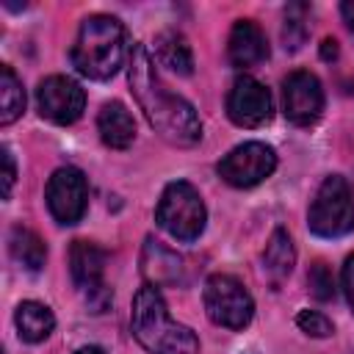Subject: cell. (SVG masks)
Returning a JSON list of instances; mask_svg holds the SVG:
<instances>
[{
    "instance_id": "26",
    "label": "cell",
    "mask_w": 354,
    "mask_h": 354,
    "mask_svg": "<svg viewBox=\"0 0 354 354\" xmlns=\"http://www.w3.org/2000/svg\"><path fill=\"white\" fill-rule=\"evenodd\" d=\"M337 53H340V50H337V41H335V39H324V41H321V58H324V61H335Z\"/></svg>"
},
{
    "instance_id": "4",
    "label": "cell",
    "mask_w": 354,
    "mask_h": 354,
    "mask_svg": "<svg viewBox=\"0 0 354 354\" xmlns=\"http://www.w3.org/2000/svg\"><path fill=\"white\" fill-rule=\"evenodd\" d=\"M155 218L171 238L188 243V241H196L202 235L205 221H207V210H205L199 191L191 183L177 180V183H169L163 188Z\"/></svg>"
},
{
    "instance_id": "27",
    "label": "cell",
    "mask_w": 354,
    "mask_h": 354,
    "mask_svg": "<svg viewBox=\"0 0 354 354\" xmlns=\"http://www.w3.org/2000/svg\"><path fill=\"white\" fill-rule=\"evenodd\" d=\"M340 14H343L346 25H348V28H351V33H354V0H346V3L340 6Z\"/></svg>"
},
{
    "instance_id": "22",
    "label": "cell",
    "mask_w": 354,
    "mask_h": 354,
    "mask_svg": "<svg viewBox=\"0 0 354 354\" xmlns=\"http://www.w3.org/2000/svg\"><path fill=\"white\" fill-rule=\"evenodd\" d=\"M307 285H310V293L318 299V301H329L335 299V277L329 271L326 263H313L310 271H307Z\"/></svg>"
},
{
    "instance_id": "10",
    "label": "cell",
    "mask_w": 354,
    "mask_h": 354,
    "mask_svg": "<svg viewBox=\"0 0 354 354\" xmlns=\"http://www.w3.org/2000/svg\"><path fill=\"white\" fill-rule=\"evenodd\" d=\"M282 108L293 124H313L324 111V88L313 72L296 69L282 83Z\"/></svg>"
},
{
    "instance_id": "5",
    "label": "cell",
    "mask_w": 354,
    "mask_h": 354,
    "mask_svg": "<svg viewBox=\"0 0 354 354\" xmlns=\"http://www.w3.org/2000/svg\"><path fill=\"white\" fill-rule=\"evenodd\" d=\"M307 227L321 238H340L354 230V199L340 174H329L307 213Z\"/></svg>"
},
{
    "instance_id": "2",
    "label": "cell",
    "mask_w": 354,
    "mask_h": 354,
    "mask_svg": "<svg viewBox=\"0 0 354 354\" xmlns=\"http://www.w3.org/2000/svg\"><path fill=\"white\" fill-rule=\"evenodd\" d=\"M130 329L149 354H199L196 335L169 315L166 301L155 285L138 288L133 299Z\"/></svg>"
},
{
    "instance_id": "13",
    "label": "cell",
    "mask_w": 354,
    "mask_h": 354,
    "mask_svg": "<svg viewBox=\"0 0 354 354\" xmlns=\"http://www.w3.org/2000/svg\"><path fill=\"white\" fill-rule=\"evenodd\" d=\"M141 274L147 285L163 288V285H177L183 279V257L163 246L155 238H147L141 249Z\"/></svg>"
},
{
    "instance_id": "28",
    "label": "cell",
    "mask_w": 354,
    "mask_h": 354,
    "mask_svg": "<svg viewBox=\"0 0 354 354\" xmlns=\"http://www.w3.org/2000/svg\"><path fill=\"white\" fill-rule=\"evenodd\" d=\"M75 354H105V348H100V346H83Z\"/></svg>"
},
{
    "instance_id": "1",
    "label": "cell",
    "mask_w": 354,
    "mask_h": 354,
    "mask_svg": "<svg viewBox=\"0 0 354 354\" xmlns=\"http://www.w3.org/2000/svg\"><path fill=\"white\" fill-rule=\"evenodd\" d=\"M127 77H130V91L136 94V102L141 105L147 122L155 127L160 138H166L174 147H194L202 138V122L194 105L163 86L144 44H133Z\"/></svg>"
},
{
    "instance_id": "20",
    "label": "cell",
    "mask_w": 354,
    "mask_h": 354,
    "mask_svg": "<svg viewBox=\"0 0 354 354\" xmlns=\"http://www.w3.org/2000/svg\"><path fill=\"white\" fill-rule=\"evenodd\" d=\"M25 111V91L8 64L0 66V124H11Z\"/></svg>"
},
{
    "instance_id": "16",
    "label": "cell",
    "mask_w": 354,
    "mask_h": 354,
    "mask_svg": "<svg viewBox=\"0 0 354 354\" xmlns=\"http://www.w3.org/2000/svg\"><path fill=\"white\" fill-rule=\"evenodd\" d=\"M155 58H158L160 66H166L177 75H191L194 72L191 44L177 30H163V33L155 36Z\"/></svg>"
},
{
    "instance_id": "24",
    "label": "cell",
    "mask_w": 354,
    "mask_h": 354,
    "mask_svg": "<svg viewBox=\"0 0 354 354\" xmlns=\"http://www.w3.org/2000/svg\"><path fill=\"white\" fill-rule=\"evenodd\" d=\"M0 158H3V196L8 199L11 185H14V177H17V166H14V155H11L8 147L0 149Z\"/></svg>"
},
{
    "instance_id": "19",
    "label": "cell",
    "mask_w": 354,
    "mask_h": 354,
    "mask_svg": "<svg viewBox=\"0 0 354 354\" xmlns=\"http://www.w3.org/2000/svg\"><path fill=\"white\" fill-rule=\"evenodd\" d=\"M263 268L274 277V279H282L293 271V263H296V249H293V241L285 230H274L268 243H266V254H263Z\"/></svg>"
},
{
    "instance_id": "14",
    "label": "cell",
    "mask_w": 354,
    "mask_h": 354,
    "mask_svg": "<svg viewBox=\"0 0 354 354\" xmlns=\"http://www.w3.org/2000/svg\"><path fill=\"white\" fill-rule=\"evenodd\" d=\"M102 271H105V252L91 243V241H72L69 246V274L75 285L83 293H94L102 285Z\"/></svg>"
},
{
    "instance_id": "12",
    "label": "cell",
    "mask_w": 354,
    "mask_h": 354,
    "mask_svg": "<svg viewBox=\"0 0 354 354\" xmlns=\"http://www.w3.org/2000/svg\"><path fill=\"white\" fill-rule=\"evenodd\" d=\"M227 55L232 66H257L260 61L268 58V41L266 33L252 22V19H238L230 30L227 39Z\"/></svg>"
},
{
    "instance_id": "21",
    "label": "cell",
    "mask_w": 354,
    "mask_h": 354,
    "mask_svg": "<svg viewBox=\"0 0 354 354\" xmlns=\"http://www.w3.org/2000/svg\"><path fill=\"white\" fill-rule=\"evenodd\" d=\"M307 39V6L293 3L285 11V25H282V41L288 50H299Z\"/></svg>"
},
{
    "instance_id": "7",
    "label": "cell",
    "mask_w": 354,
    "mask_h": 354,
    "mask_svg": "<svg viewBox=\"0 0 354 354\" xmlns=\"http://www.w3.org/2000/svg\"><path fill=\"white\" fill-rule=\"evenodd\" d=\"M277 169V152L263 141H246L218 160V177L232 188H252L271 177Z\"/></svg>"
},
{
    "instance_id": "23",
    "label": "cell",
    "mask_w": 354,
    "mask_h": 354,
    "mask_svg": "<svg viewBox=\"0 0 354 354\" xmlns=\"http://www.w3.org/2000/svg\"><path fill=\"white\" fill-rule=\"evenodd\" d=\"M296 324H299L301 332H307V335H313V337H329V335L335 332L332 321H329L326 315L315 313V310H301V313L296 315Z\"/></svg>"
},
{
    "instance_id": "9",
    "label": "cell",
    "mask_w": 354,
    "mask_h": 354,
    "mask_svg": "<svg viewBox=\"0 0 354 354\" xmlns=\"http://www.w3.org/2000/svg\"><path fill=\"white\" fill-rule=\"evenodd\" d=\"M36 102H39V113L44 119H50L55 124H72L80 119V113L86 108V91L72 77L53 75L39 83Z\"/></svg>"
},
{
    "instance_id": "3",
    "label": "cell",
    "mask_w": 354,
    "mask_h": 354,
    "mask_svg": "<svg viewBox=\"0 0 354 354\" xmlns=\"http://www.w3.org/2000/svg\"><path fill=\"white\" fill-rule=\"evenodd\" d=\"M72 66L88 80H108L124 61V28L116 17L94 14L80 22L72 44Z\"/></svg>"
},
{
    "instance_id": "15",
    "label": "cell",
    "mask_w": 354,
    "mask_h": 354,
    "mask_svg": "<svg viewBox=\"0 0 354 354\" xmlns=\"http://www.w3.org/2000/svg\"><path fill=\"white\" fill-rule=\"evenodd\" d=\"M97 130H100V138L111 149H127L136 138V122H133L130 111L116 100L102 105V111L97 116Z\"/></svg>"
},
{
    "instance_id": "18",
    "label": "cell",
    "mask_w": 354,
    "mask_h": 354,
    "mask_svg": "<svg viewBox=\"0 0 354 354\" xmlns=\"http://www.w3.org/2000/svg\"><path fill=\"white\" fill-rule=\"evenodd\" d=\"M8 246H11V254L19 266H25L28 271H39L47 260V246L44 241L28 230V227H14L11 230V238H8Z\"/></svg>"
},
{
    "instance_id": "6",
    "label": "cell",
    "mask_w": 354,
    "mask_h": 354,
    "mask_svg": "<svg viewBox=\"0 0 354 354\" xmlns=\"http://www.w3.org/2000/svg\"><path fill=\"white\" fill-rule=\"evenodd\" d=\"M202 301H205L207 318L224 329H243L254 315L252 293L232 274L207 277L205 290H202Z\"/></svg>"
},
{
    "instance_id": "11",
    "label": "cell",
    "mask_w": 354,
    "mask_h": 354,
    "mask_svg": "<svg viewBox=\"0 0 354 354\" xmlns=\"http://www.w3.org/2000/svg\"><path fill=\"white\" fill-rule=\"evenodd\" d=\"M271 111H274L271 94L260 80L241 75L232 83V88L227 94V116L238 127H260L271 119Z\"/></svg>"
},
{
    "instance_id": "8",
    "label": "cell",
    "mask_w": 354,
    "mask_h": 354,
    "mask_svg": "<svg viewBox=\"0 0 354 354\" xmlns=\"http://www.w3.org/2000/svg\"><path fill=\"white\" fill-rule=\"evenodd\" d=\"M44 199H47V207L58 224L80 221V216L86 213V202H88V185H86L83 171L75 166L55 169L53 177L47 180Z\"/></svg>"
},
{
    "instance_id": "17",
    "label": "cell",
    "mask_w": 354,
    "mask_h": 354,
    "mask_svg": "<svg viewBox=\"0 0 354 354\" xmlns=\"http://www.w3.org/2000/svg\"><path fill=\"white\" fill-rule=\"evenodd\" d=\"M14 321H17L19 337L28 340V343L44 340V337L53 332V326H55V318H53L50 307L39 304V301H22V304L17 307Z\"/></svg>"
},
{
    "instance_id": "25",
    "label": "cell",
    "mask_w": 354,
    "mask_h": 354,
    "mask_svg": "<svg viewBox=\"0 0 354 354\" xmlns=\"http://www.w3.org/2000/svg\"><path fill=\"white\" fill-rule=\"evenodd\" d=\"M343 290H346L348 307L354 310V254L346 257V263H343Z\"/></svg>"
}]
</instances>
